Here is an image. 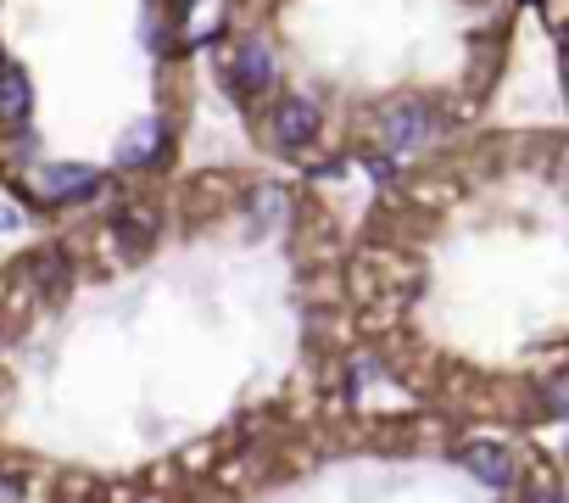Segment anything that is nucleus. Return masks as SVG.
<instances>
[{"label": "nucleus", "instance_id": "3", "mask_svg": "<svg viewBox=\"0 0 569 503\" xmlns=\"http://www.w3.org/2000/svg\"><path fill=\"white\" fill-rule=\"evenodd\" d=\"M458 458H463V470H469L475 481H486L491 492H513V481H519L513 453H508V447H497V442H463V447H458Z\"/></svg>", "mask_w": 569, "mask_h": 503}, {"label": "nucleus", "instance_id": "1", "mask_svg": "<svg viewBox=\"0 0 569 503\" xmlns=\"http://www.w3.org/2000/svg\"><path fill=\"white\" fill-rule=\"evenodd\" d=\"M380 146L386 151H419L425 140H436V129H441V112L430 107V101H419V96H408V101H391V107H380Z\"/></svg>", "mask_w": 569, "mask_h": 503}, {"label": "nucleus", "instance_id": "8", "mask_svg": "<svg viewBox=\"0 0 569 503\" xmlns=\"http://www.w3.org/2000/svg\"><path fill=\"white\" fill-rule=\"evenodd\" d=\"M29 275H34V280H40L46 292H62V280H68V264L57 258V246H46V251H40V258L29 264Z\"/></svg>", "mask_w": 569, "mask_h": 503}, {"label": "nucleus", "instance_id": "2", "mask_svg": "<svg viewBox=\"0 0 569 503\" xmlns=\"http://www.w3.org/2000/svg\"><path fill=\"white\" fill-rule=\"evenodd\" d=\"M268 135H273L279 151L313 146V140H319V107H313L308 96H284V101L273 107V118H268Z\"/></svg>", "mask_w": 569, "mask_h": 503}, {"label": "nucleus", "instance_id": "6", "mask_svg": "<svg viewBox=\"0 0 569 503\" xmlns=\"http://www.w3.org/2000/svg\"><path fill=\"white\" fill-rule=\"evenodd\" d=\"M34 112V90H29V73L12 68V62H0V118L7 124H23Z\"/></svg>", "mask_w": 569, "mask_h": 503}, {"label": "nucleus", "instance_id": "5", "mask_svg": "<svg viewBox=\"0 0 569 503\" xmlns=\"http://www.w3.org/2000/svg\"><path fill=\"white\" fill-rule=\"evenodd\" d=\"M234 85H240V96L273 90V51H268L262 40H246V46H240V57H234Z\"/></svg>", "mask_w": 569, "mask_h": 503}, {"label": "nucleus", "instance_id": "4", "mask_svg": "<svg viewBox=\"0 0 569 503\" xmlns=\"http://www.w3.org/2000/svg\"><path fill=\"white\" fill-rule=\"evenodd\" d=\"M34 185H40V196H46V201H79V196L101 190V174H96V168H84V162H57V168H40V174H34Z\"/></svg>", "mask_w": 569, "mask_h": 503}, {"label": "nucleus", "instance_id": "7", "mask_svg": "<svg viewBox=\"0 0 569 503\" xmlns=\"http://www.w3.org/2000/svg\"><path fill=\"white\" fill-rule=\"evenodd\" d=\"M157 146H162V118H140V124L118 140V162H123V168H146V162L157 157Z\"/></svg>", "mask_w": 569, "mask_h": 503}]
</instances>
